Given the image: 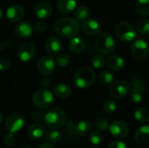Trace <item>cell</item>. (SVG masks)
Masks as SVG:
<instances>
[{"mask_svg":"<svg viewBox=\"0 0 149 148\" xmlns=\"http://www.w3.org/2000/svg\"><path fill=\"white\" fill-rule=\"evenodd\" d=\"M56 33L65 38L75 37L79 31V24L76 19L71 17H64L58 19L54 24Z\"/></svg>","mask_w":149,"mask_h":148,"instance_id":"1","label":"cell"},{"mask_svg":"<svg viewBox=\"0 0 149 148\" xmlns=\"http://www.w3.org/2000/svg\"><path fill=\"white\" fill-rule=\"evenodd\" d=\"M66 120L67 115L65 112L58 107L49 110L45 115V122L46 126L52 130H57L64 126L66 124Z\"/></svg>","mask_w":149,"mask_h":148,"instance_id":"2","label":"cell"},{"mask_svg":"<svg viewBox=\"0 0 149 148\" xmlns=\"http://www.w3.org/2000/svg\"><path fill=\"white\" fill-rule=\"evenodd\" d=\"M96 79V73L91 67L84 66L77 71L74 75L73 81L77 87L85 89L91 86Z\"/></svg>","mask_w":149,"mask_h":148,"instance_id":"3","label":"cell"},{"mask_svg":"<svg viewBox=\"0 0 149 148\" xmlns=\"http://www.w3.org/2000/svg\"><path fill=\"white\" fill-rule=\"evenodd\" d=\"M95 47L102 55H108L114 51L115 41L109 33H101L95 39Z\"/></svg>","mask_w":149,"mask_h":148,"instance_id":"4","label":"cell"},{"mask_svg":"<svg viewBox=\"0 0 149 148\" xmlns=\"http://www.w3.org/2000/svg\"><path fill=\"white\" fill-rule=\"evenodd\" d=\"M53 94L52 92L46 89H41L37 91L32 96V104L39 109H46L50 107L53 103Z\"/></svg>","mask_w":149,"mask_h":148,"instance_id":"5","label":"cell"},{"mask_svg":"<svg viewBox=\"0 0 149 148\" xmlns=\"http://www.w3.org/2000/svg\"><path fill=\"white\" fill-rule=\"evenodd\" d=\"M115 34L120 41L127 43L133 41L136 38V30L130 23L122 21L116 25Z\"/></svg>","mask_w":149,"mask_h":148,"instance_id":"6","label":"cell"},{"mask_svg":"<svg viewBox=\"0 0 149 148\" xmlns=\"http://www.w3.org/2000/svg\"><path fill=\"white\" fill-rule=\"evenodd\" d=\"M132 90L130 93V99L133 103L139 104L143 99V95L147 88V84L145 80L141 78H134L131 83Z\"/></svg>","mask_w":149,"mask_h":148,"instance_id":"7","label":"cell"},{"mask_svg":"<svg viewBox=\"0 0 149 148\" xmlns=\"http://www.w3.org/2000/svg\"><path fill=\"white\" fill-rule=\"evenodd\" d=\"M24 117L20 113H10L5 121V127L10 133H15L23 128L24 125Z\"/></svg>","mask_w":149,"mask_h":148,"instance_id":"8","label":"cell"},{"mask_svg":"<svg viewBox=\"0 0 149 148\" xmlns=\"http://www.w3.org/2000/svg\"><path fill=\"white\" fill-rule=\"evenodd\" d=\"M131 52L136 59H145L149 54V45L145 40L137 39L131 45Z\"/></svg>","mask_w":149,"mask_h":148,"instance_id":"9","label":"cell"},{"mask_svg":"<svg viewBox=\"0 0 149 148\" xmlns=\"http://www.w3.org/2000/svg\"><path fill=\"white\" fill-rule=\"evenodd\" d=\"M130 92V85L127 82L120 80L112 84L109 89V94L113 99H122Z\"/></svg>","mask_w":149,"mask_h":148,"instance_id":"10","label":"cell"},{"mask_svg":"<svg viewBox=\"0 0 149 148\" xmlns=\"http://www.w3.org/2000/svg\"><path fill=\"white\" fill-rule=\"evenodd\" d=\"M56 63L52 57L45 56L38 62V71L43 76H49L54 72Z\"/></svg>","mask_w":149,"mask_h":148,"instance_id":"11","label":"cell"},{"mask_svg":"<svg viewBox=\"0 0 149 148\" xmlns=\"http://www.w3.org/2000/svg\"><path fill=\"white\" fill-rule=\"evenodd\" d=\"M36 55V46L34 44L31 42L24 43L23 44L20 45L18 51H17V56L18 58L22 62H28L31 60Z\"/></svg>","mask_w":149,"mask_h":148,"instance_id":"12","label":"cell"},{"mask_svg":"<svg viewBox=\"0 0 149 148\" xmlns=\"http://www.w3.org/2000/svg\"><path fill=\"white\" fill-rule=\"evenodd\" d=\"M109 131L113 137L117 139H123L127 136L129 133V126L124 121L116 120L111 124L109 126Z\"/></svg>","mask_w":149,"mask_h":148,"instance_id":"13","label":"cell"},{"mask_svg":"<svg viewBox=\"0 0 149 148\" xmlns=\"http://www.w3.org/2000/svg\"><path fill=\"white\" fill-rule=\"evenodd\" d=\"M24 16V10L20 5H11L6 10V17L10 22H17Z\"/></svg>","mask_w":149,"mask_h":148,"instance_id":"14","label":"cell"},{"mask_svg":"<svg viewBox=\"0 0 149 148\" xmlns=\"http://www.w3.org/2000/svg\"><path fill=\"white\" fill-rule=\"evenodd\" d=\"M134 140L140 146H148L149 126H142L136 130L134 133Z\"/></svg>","mask_w":149,"mask_h":148,"instance_id":"15","label":"cell"},{"mask_svg":"<svg viewBox=\"0 0 149 148\" xmlns=\"http://www.w3.org/2000/svg\"><path fill=\"white\" fill-rule=\"evenodd\" d=\"M33 26L27 21L20 22L15 27V34L20 38H26L31 37L33 32Z\"/></svg>","mask_w":149,"mask_h":148,"instance_id":"16","label":"cell"},{"mask_svg":"<svg viewBox=\"0 0 149 148\" xmlns=\"http://www.w3.org/2000/svg\"><path fill=\"white\" fill-rule=\"evenodd\" d=\"M34 12L38 18L46 19L52 15V8L51 4L48 3L47 2H40L35 6Z\"/></svg>","mask_w":149,"mask_h":148,"instance_id":"17","label":"cell"},{"mask_svg":"<svg viewBox=\"0 0 149 148\" xmlns=\"http://www.w3.org/2000/svg\"><path fill=\"white\" fill-rule=\"evenodd\" d=\"M82 28L83 31L89 34V35H97L100 32L101 30V25L100 24V23L94 19H86V21L83 22L82 24Z\"/></svg>","mask_w":149,"mask_h":148,"instance_id":"18","label":"cell"},{"mask_svg":"<svg viewBox=\"0 0 149 148\" xmlns=\"http://www.w3.org/2000/svg\"><path fill=\"white\" fill-rule=\"evenodd\" d=\"M62 49V43L57 37H50L45 42V50L51 55L58 54Z\"/></svg>","mask_w":149,"mask_h":148,"instance_id":"19","label":"cell"},{"mask_svg":"<svg viewBox=\"0 0 149 148\" xmlns=\"http://www.w3.org/2000/svg\"><path fill=\"white\" fill-rule=\"evenodd\" d=\"M77 5L76 0H58L57 3V8L62 14H68L72 12Z\"/></svg>","mask_w":149,"mask_h":148,"instance_id":"20","label":"cell"},{"mask_svg":"<svg viewBox=\"0 0 149 148\" xmlns=\"http://www.w3.org/2000/svg\"><path fill=\"white\" fill-rule=\"evenodd\" d=\"M53 91H54L55 95L61 99H65L69 98L72 94L71 87L68 85L64 84V83L56 85L53 88Z\"/></svg>","mask_w":149,"mask_h":148,"instance_id":"21","label":"cell"},{"mask_svg":"<svg viewBox=\"0 0 149 148\" xmlns=\"http://www.w3.org/2000/svg\"><path fill=\"white\" fill-rule=\"evenodd\" d=\"M44 133H45V127L40 123H35L31 125L27 131L28 137L31 140H38L44 135Z\"/></svg>","mask_w":149,"mask_h":148,"instance_id":"22","label":"cell"},{"mask_svg":"<svg viewBox=\"0 0 149 148\" xmlns=\"http://www.w3.org/2000/svg\"><path fill=\"white\" fill-rule=\"evenodd\" d=\"M107 66L112 71L118 72V71H120V70H121L123 68L125 62H124V59L121 57H120L118 55H112L107 58Z\"/></svg>","mask_w":149,"mask_h":148,"instance_id":"23","label":"cell"},{"mask_svg":"<svg viewBox=\"0 0 149 148\" xmlns=\"http://www.w3.org/2000/svg\"><path fill=\"white\" fill-rule=\"evenodd\" d=\"M85 48H86V42L84 39L80 38L73 37L69 43V49L74 53H80L85 50Z\"/></svg>","mask_w":149,"mask_h":148,"instance_id":"24","label":"cell"},{"mask_svg":"<svg viewBox=\"0 0 149 148\" xmlns=\"http://www.w3.org/2000/svg\"><path fill=\"white\" fill-rule=\"evenodd\" d=\"M92 132V124L87 120L79 121L75 126V133L79 136H86Z\"/></svg>","mask_w":149,"mask_h":148,"instance_id":"25","label":"cell"},{"mask_svg":"<svg viewBox=\"0 0 149 148\" xmlns=\"http://www.w3.org/2000/svg\"><path fill=\"white\" fill-rule=\"evenodd\" d=\"M134 119L139 123H147L149 121V112L144 107H140L134 112Z\"/></svg>","mask_w":149,"mask_h":148,"instance_id":"26","label":"cell"},{"mask_svg":"<svg viewBox=\"0 0 149 148\" xmlns=\"http://www.w3.org/2000/svg\"><path fill=\"white\" fill-rule=\"evenodd\" d=\"M89 14H90L89 9L85 5H81L76 10L74 17L78 22H84L88 18Z\"/></svg>","mask_w":149,"mask_h":148,"instance_id":"27","label":"cell"},{"mask_svg":"<svg viewBox=\"0 0 149 148\" xmlns=\"http://www.w3.org/2000/svg\"><path fill=\"white\" fill-rule=\"evenodd\" d=\"M135 30L140 34L146 35L149 33V20L147 18H141L135 24Z\"/></svg>","mask_w":149,"mask_h":148,"instance_id":"28","label":"cell"},{"mask_svg":"<svg viewBox=\"0 0 149 148\" xmlns=\"http://www.w3.org/2000/svg\"><path fill=\"white\" fill-rule=\"evenodd\" d=\"M99 80L103 85H111L114 81V75L110 71H103L99 75Z\"/></svg>","mask_w":149,"mask_h":148,"instance_id":"29","label":"cell"},{"mask_svg":"<svg viewBox=\"0 0 149 148\" xmlns=\"http://www.w3.org/2000/svg\"><path fill=\"white\" fill-rule=\"evenodd\" d=\"M136 10L142 16H149V0H137Z\"/></svg>","mask_w":149,"mask_h":148,"instance_id":"30","label":"cell"},{"mask_svg":"<svg viewBox=\"0 0 149 148\" xmlns=\"http://www.w3.org/2000/svg\"><path fill=\"white\" fill-rule=\"evenodd\" d=\"M103 140V135L100 131H94L91 132L89 134V141L92 145L98 146L100 144Z\"/></svg>","mask_w":149,"mask_h":148,"instance_id":"31","label":"cell"},{"mask_svg":"<svg viewBox=\"0 0 149 148\" xmlns=\"http://www.w3.org/2000/svg\"><path fill=\"white\" fill-rule=\"evenodd\" d=\"M106 58L103 57V55H95L92 58V65L95 69H101L106 65Z\"/></svg>","mask_w":149,"mask_h":148,"instance_id":"32","label":"cell"},{"mask_svg":"<svg viewBox=\"0 0 149 148\" xmlns=\"http://www.w3.org/2000/svg\"><path fill=\"white\" fill-rule=\"evenodd\" d=\"M46 139L51 142V143H53V144H58L63 137H62V134L58 132V131H51L49 132L47 134H46Z\"/></svg>","mask_w":149,"mask_h":148,"instance_id":"33","label":"cell"},{"mask_svg":"<svg viewBox=\"0 0 149 148\" xmlns=\"http://www.w3.org/2000/svg\"><path fill=\"white\" fill-rule=\"evenodd\" d=\"M95 126L100 132H105L109 129V122L106 119H99L95 122Z\"/></svg>","mask_w":149,"mask_h":148,"instance_id":"34","label":"cell"},{"mask_svg":"<svg viewBox=\"0 0 149 148\" xmlns=\"http://www.w3.org/2000/svg\"><path fill=\"white\" fill-rule=\"evenodd\" d=\"M70 61H71V58H70L69 55H67L65 53H63V54L58 55L57 57V58H56V63L59 66H62V67L68 65L69 63H70Z\"/></svg>","mask_w":149,"mask_h":148,"instance_id":"35","label":"cell"},{"mask_svg":"<svg viewBox=\"0 0 149 148\" xmlns=\"http://www.w3.org/2000/svg\"><path fill=\"white\" fill-rule=\"evenodd\" d=\"M103 108H104V111L107 113H112L113 112H115L116 108H117V105L116 103L114 102V100L113 99H108L107 100L105 103H104V106H103Z\"/></svg>","mask_w":149,"mask_h":148,"instance_id":"36","label":"cell"},{"mask_svg":"<svg viewBox=\"0 0 149 148\" xmlns=\"http://www.w3.org/2000/svg\"><path fill=\"white\" fill-rule=\"evenodd\" d=\"M15 141H16V139H15L14 133H10V132L3 138V143L6 147H12L15 144Z\"/></svg>","mask_w":149,"mask_h":148,"instance_id":"37","label":"cell"},{"mask_svg":"<svg viewBox=\"0 0 149 148\" xmlns=\"http://www.w3.org/2000/svg\"><path fill=\"white\" fill-rule=\"evenodd\" d=\"M45 115L43 113V112L39 111V110H37V111H34L32 113H31V118L37 121H40L42 120H45Z\"/></svg>","mask_w":149,"mask_h":148,"instance_id":"38","label":"cell"},{"mask_svg":"<svg viewBox=\"0 0 149 148\" xmlns=\"http://www.w3.org/2000/svg\"><path fill=\"white\" fill-rule=\"evenodd\" d=\"M10 66V62L7 59L0 58V72L7 71Z\"/></svg>","mask_w":149,"mask_h":148,"instance_id":"39","label":"cell"},{"mask_svg":"<svg viewBox=\"0 0 149 148\" xmlns=\"http://www.w3.org/2000/svg\"><path fill=\"white\" fill-rule=\"evenodd\" d=\"M33 29L37 32H43L46 29V24L44 22H37V23H35Z\"/></svg>","mask_w":149,"mask_h":148,"instance_id":"40","label":"cell"},{"mask_svg":"<svg viewBox=\"0 0 149 148\" xmlns=\"http://www.w3.org/2000/svg\"><path fill=\"white\" fill-rule=\"evenodd\" d=\"M108 148H127V146H126V144L123 141L114 140V141H112L109 144Z\"/></svg>","mask_w":149,"mask_h":148,"instance_id":"41","label":"cell"},{"mask_svg":"<svg viewBox=\"0 0 149 148\" xmlns=\"http://www.w3.org/2000/svg\"><path fill=\"white\" fill-rule=\"evenodd\" d=\"M66 133L69 135H72L75 133V125L72 121H69L66 123Z\"/></svg>","mask_w":149,"mask_h":148,"instance_id":"42","label":"cell"},{"mask_svg":"<svg viewBox=\"0 0 149 148\" xmlns=\"http://www.w3.org/2000/svg\"><path fill=\"white\" fill-rule=\"evenodd\" d=\"M41 85H43L44 88H47L50 85H51V80L48 79H44L41 82Z\"/></svg>","mask_w":149,"mask_h":148,"instance_id":"43","label":"cell"},{"mask_svg":"<svg viewBox=\"0 0 149 148\" xmlns=\"http://www.w3.org/2000/svg\"><path fill=\"white\" fill-rule=\"evenodd\" d=\"M38 148H55L52 144H48V143H44L42 145L39 146Z\"/></svg>","mask_w":149,"mask_h":148,"instance_id":"44","label":"cell"},{"mask_svg":"<svg viewBox=\"0 0 149 148\" xmlns=\"http://www.w3.org/2000/svg\"><path fill=\"white\" fill-rule=\"evenodd\" d=\"M2 120H3V115H2V113L0 111V123L2 122Z\"/></svg>","mask_w":149,"mask_h":148,"instance_id":"45","label":"cell"},{"mask_svg":"<svg viewBox=\"0 0 149 148\" xmlns=\"http://www.w3.org/2000/svg\"><path fill=\"white\" fill-rule=\"evenodd\" d=\"M2 16H3V11H2V9H1V7H0V19H1Z\"/></svg>","mask_w":149,"mask_h":148,"instance_id":"46","label":"cell"},{"mask_svg":"<svg viewBox=\"0 0 149 148\" xmlns=\"http://www.w3.org/2000/svg\"><path fill=\"white\" fill-rule=\"evenodd\" d=\"M21 148H31V147H27V146H24V147H22Z\"/></svg>","mask_w":149,"mask_h":148,"instance_id":"47","label":"cell"}]
</instances>
